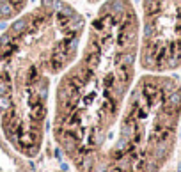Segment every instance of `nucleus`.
Listing matches in <instances>:
<instances>
[{
	"label": "nucleus",
	"instance_id": "nucleus-1",
	"mask_svg": "<svg viewBox=\"0 0 181 172\" xmlns=\"http://www.w3.org/2000/svg\"><path fill=\"white\" fill-rule=\"evenodd\" d=\"M140 30L131 0H103L53 91L51 137L75 172H93L137 82Z\"/></svg>",
	"mask_w": 181,
	"mask_h": 172
},
{
	"label": "nucleus",
	"instance_id": "nucleus-2",
	"mask_svg": "<svg viewBox=\"0 0 181 172\" xmlns=\"http://www.w3.org/2000/svg\"><path fill=\"white\" fill-rule=\"evenodd\" d=\"M85 30L69 0H37L0 34V133L22 158L41 154L51 84L76 59Z\"/></svg>",
	"mask_w": 181,
	"mask_h": 172
},
{
	"label": "nucleus",
	"instance_id": "nucleus-3",
	"mask_svg": "<svg viewBox=\"0 0 181 172\" xmlns=\"http://www.w3.org/2000/svg\"><path fill=\"white\" fill-rule=\"evenodd\" d=\"M179 122L181 80L172 73L140 75L93 172H162Z\"/></svg>",
	"mask_w": 181,
	"mask_h": 172
},
{
	"label": "nucleus",
	"instance_id": "nucleus-4",
	"mask_svg": "<svg viewBox=\"0 0 181 172\" xmlns=\"http://www.w3.org/2000/svg\"><path fill=\"white\" fill-rule=\"evenodd\" d=\"M138 66L144 73L181 69V0H140Z\"/></svg>",
	"mask_w": 181,
	"mask_h": 172
},
{
	"label": "nucleus",
	"instance_id": "nucleus-5",
	"mask_svg": "<svg viewBox=\"0 0 181 172\" xmlns=\"http://www.w3.org/2000/svg\"><path fill=\"white\" fill-rule=\"evenodd\" d=\"M30 0H0V23L11 22L29 7Z\"/></svg>",
	"mask_w": 181,
	"mask_h": 172
},
{
	"label": "nucleus",
	"instance_id": "nucleus-6",
	"mask_svg": "<svg viewBox=\"0 0 181 172\" xmlns=\"http://www.w3.org/2000/svg\"><path fill=\"white\" fill-rule=\"evenodd\" d=\"M85 2H87V4H91V6H100L103 0H85Z\"/></svg>",
	"mask_w": 181,
	"mask_h": 172
},
{
	"label": "nucleus",
	"instance_id": "nucleus-7",
	"mask_svg": "<svg viewBox=\"0 0 181 172\" xmlns=\"http://www.w3.org/2000/svg\"><path fill=\"white\" fill-rule=\"evenodd\" d=\"M51 172H68V170H64V169H57V170H51Z\"/></svg>",
	"mask_w": 181,
	"mask_h": 172
},
{
	"label": "nucleus",
	"instance_id": "nucleus-8",
	"mask_svg": "<svg viewBox=\"0 0 181 172\" xmlns=\"http://www.w3.org/2000/svg\"><path fill=\"white\" fill-rule=\"evenodd\" d=\"M0 172H4V169H2V167H0ZM23 172H27V170H23Z\"/></svg>",
	"mask_w": 181,
	"mask_h": 172
},
{
	"label": "nucleus",
	"instance_id": "nucleus-9",
	"mask_svg": "<svg viewBox=\"0 0 181 172\" xmlns=\"http://www.w3.org/2000/svg\"><path fill=\"white\" fill-rule=\"evenodd\" d=\"M69 2H73V0H69Z\"/></svg>",
	"mask_w": 181,
	"mask_h": 172
}]
</instances>
